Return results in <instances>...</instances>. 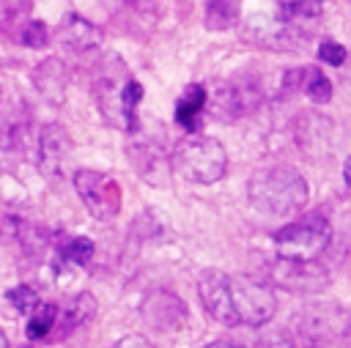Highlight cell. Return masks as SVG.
I'll use <instances>...</instances> for the list:
<instances>
[{"label":"cell","mask_w":351,"mask_h":348,"mask_svg":"<svg viewBox=\"0 0 351 348\" xmlns=\"http://www.w3.org/2000/svg\"><path fill=\"white\" fill-rule=\"evenodd\" d=\"M115 348H151V345H148V343H145L140 334H129V337H123V340H121Z\"/></svg>","instance_id":"25"},{"label":"cell","mask_w":351,"mask_h":348,"mask_svg":"<svg viewBox=\"0 0 351 348\" xmlns=\"http://www.w3.org/2000/svg\"><path fill=\"white\" fill-rule=\"evenodd\" d=\"M206 101H208V93H206L203 85H186V90L178 96V101H176V121H178L189 134H195L197 118H200Z\"/></svg>","instance_id":"11"},{"label":"cell","mask_w":351,"mask_h":348,"mask_svg":"<svg viewBox=\"0 0 351 348\" xmlns=\"http://www.w3.org/2000/svg\"><path fill=\"white\" fill-rule=\"evenodd\" d=\"M343 178H346V184H348V189H351V156H348L346 164H343Z\"/></svg>","instance_id":"26"},{"label":"cell","mask_w":351,"mask_h":348,"mask_svg":"<svg viewBox=\"0 0 351 348\" xmlns=\"http://www.w3.org/2000/svg\"><path fill=\"white\" fill-rule=\"evenodd\" d=\"M206 348H244V345H233V343H225V340H217V343H208Z\"/></svg>","instance_id":"27"},{"label":"cell","mask_w":351,"mask_h":348,"mask_svg":"<svg viewBox=\"0 0 351 348\" xmlns=\"http://www.w3.org/2000/svg\"><path fill=\"white\" fill-rule=\"evenodd\" d=\"M247 197L252 208L266 216H293L307 206L310 189L299 170L288 164H274L250 175Z\"/></svg>","instance_id":"2"},{"label":"cell","mask_w":351,"mask_h":348,"mask_svg":"<svg viewBox=\"0 0 351 348\" xmlns=\"http://www.w3.org/2000/svg\"><path fill=\"white\" fill-rule=\"evenodd\" d=\"M30 11V0H0V33H11L16 25L22 30V19Z\"/></svg>","instance_id":"17"},{"label":"cell","mask_w":351,"mask_h":348,"mask_svg":"<svg viewBox=\"0 0 351 348\" xmlns=\"http://www.w3.org/2000/svg\"><path fill=\"white\" fill-rule=\"evenodd\" d=\"M60 252H63V258H66L69 263L85 266V263L93 258V241H90V238H85V236H77V238L66 241Z\"/></svg>","instance_id":"19"},{"label":"cell","mask_w":351,"mask_h":348,"mask_svg":"<svg viewBox=\"0 0 351 348\" xmlns=\"http://www.w3.org/2000/svg\"><path fill=\"white\" fill-rule=\"evenodd\" d=\"M143 99V85L137 79H126L123 82V90H121V107H123V115H126V129H134L137 121H134V107L137 101Z\"/></svg>","instance_id":"18"},{"label":"cell","mask_w":351,"mask_h":348,"mask_svg":"<svg viewBox=\"0 0 351 348\" xmlns=\"http://www.w3.org/2000/svg\"><path fill=\"white\" fill-rule=\"evenodd\" d=\"M302 88H304L307 99L315 101V104H326V101L332 99V82H329V77H326L321 69H315V66H307V69H304Z\"/></svg>","instance_id":"15"},{"label":"cell","mask_w":351,"mask_h":348,"mask_svg":"<svg viewBox=\"0 0 351 348\" xmlns=\"http://www.w3.org/2000/svg\"><path fill=\"white\" fill-rule=\"evenodd\" d=\"M140 312L148 326L162 332H178L186 321V304L173 290H165V288L148 293L140 304Z\"/></svg>","instance_id":"6"},{"label":"cell","mask_w":351,"mask_h":348,"mask_svg":"<svg viewBox=\"0 0 351 348\" xmlns=\"http://www.w3.org/2000/svg\"><path fill=\"white\" fill-rule=\"evenodd\" d=\"M258 348H293V343H291L285 334H269V337L261 340Z\"/></svg>","instance_id":"24"},{"label":"cell","mask_w":351,"mask_h":348,"mask_svg":"<svg viewBox=\"0 0 351 348\" xmlns=\"http://www.w3.org/2000/svg\"><path fill=\"white\" fill-rule=\"evenodd\" d=\"M71 184L82 200V206L90 211L93 219L99 222H110L112 216H118L121 211V186L112 175L101 173V170H77L71 175Z\"/></svg>","instance_id":"5"},{"label":"cell","mask_w":351,"mask_h":348,"mask_svg":"<svg viewBox=\"0 0 351 348\" xmlns=\"http://www.w3.org/2000/svg\"><path fill=\"white\" fill-rule=\"evenodd\" d=\"M0 348H8V340H5V334L0 332Z\"/></svg>","instance_id":"28"},{"label":"cell","mask_w":351,"mask_h":348,"mask_svg":"<svg viewBox=\"0 0 351 348\" xmlns=\"http://www.w3.org/2000/svg\"><path fill=\"white\" fill-rule=\"evenodd\" d=\"M318 60L326 63V66H343V60H346V47L337 44V41H332V38H324V41L318 44Z\"/></svg>","instance_id":"22"},{"label":"cell","mask_w":351,"mask_h":348,"mask_svg":"<svg viewBox=\"0 0 351 348\" xmlns=\"http://www.w3.org/2000/svg\"><path fill=\"white\" fill-rule=\"evenodd\" d=\"M93 315H96V299H93V293L82 290V293L69 296V299L58 307V321H55V326H58L60 334L66 337V334L77 332L80 326H85Z\"/></svg>","instance_id":"9"},{"label":"cell","mask_w":351,"mask_h":348,"mask_svg":"<svg viewBox=\"0 0 351 348\" xmlns=\"http://www.w3.org/2000/svg\"><path fill=\"white\" fill-rule=\"evenodd\" d=\"M241 19V0H206L203 22L208 30H230Z\"/></svg>","instance_id":"12"},{"label":"cell","mask_w":351,"mask_h":348,"mask_svg":"<svg viewBox=\"0 0 351 348\" xmlns=\"http://www.w3.org/2000/svg\"><path fill=\"white\" fill-rule=\"evenodd\" d=\"M129 162H134L137 164V170H140V175L145 178V181H151V184H162V173H165V156L156 151V148H151V142H140V145H134V148H129Z\"/></svg>","instance_id":"14"},{"label":"cell","mask_w":351,"mask_h":348,"mask_svg":"<svg viewBox=\"0 0 351 348\" xmlns=\"http://www.w3.org/2000/svg\"><path fill=\"white\" fill-rule=\"evenodd\" d=\"M71 156V137L66 134L63 126L52 123L41 129L38 134V164L44 173H60V167Z\"/></svg>","instance_id":"8"},{"label":"cell","mask_w":351,"mask_h":348,"mask_svg":"<svg viewBox=\"0 0 351 348\" xmlns=\"http://www.w3.org/2000/svg\"><path fill=\"white\" fill-rule=\"evenodd\" d=\"M271 279L288 290H321L329 277L326 271L315 263V260H285V258H277V263L271 266Z\"/></svg>","instance_id":"7"},{"label":"cell","mask_w":351,"mask_h":348,"mask_svg":"<svg viewBox=\"0 0 351 348\" xmlns=\"http://www.w3.org/2000/svg\"><path fill=\"white\" fill-rule=\"evenodd\" d=\"M197 296L208 318L225 326H263L274 318L277 299L269 285L208 269L197 277Z\"/></svg>","instance_id":"1"},{"label":"cell","mask_w":351,"mask_h":348,"mask_svg":"<svg viewBox=\"0 0 351 348\" xmlns=\"http://www.w3.org/2000/svg\"><path fill=\"white\" fill-rule=\"evenodd\" d=\"M52 69H55V60L38 63V71H36V74H44V82H38L41 85V93H49V96H52V90H63L66 88V77L63 74L52 77Z\"/></svg>","instance_id":"23"},{"label":"cell","mask_w":351,"mask_h":348,"mask_svg":"<svg viewBox=\"0 0 351 348\" xmlns=\"http://www.w3.org/2000/svg\"><path fill=\"white\" fill-rule=\"evenodd\" d=\"M173 167L189 184H217L228 170V151L219 140L206 134H186L170 153Z\"/></svg>","instance_id":"3"},{"label":"cell","mask_w":351,"mask_h":348,"mask_svg":"<svg viewBox=\"0 0 351 348\" xmlns=\"http://www.w3.org/2000/svg\"><path fill=\"white\" fill-rule=\"evenodd\" d=\"M19 41H22L25 47H33V49L47 47V41H49L47 25L38 22V19H27V22L22 25V30H19Z\"/></svg>","instance_id":"21"},{"label":"cell","mask_w":351,"mask_h":348,"mask_svg":"<svg viewBox=\"0 0 351 348\" xmlns=\"http://www.w3.org/2000/svg\"><path fill=\"white\" fill-rule=\"evenodd\" d=\"M211 107H214V115L222 118V121H233L239 118L244 110H247V101H244V90L239 85H219L211 96Z\"/></svg>","instance_id":"13"},{"label":"cell","mask_w":351,"mask_h":348,"mask_svg":"<svg viewBox=\"0 0 351 348\" xmlns=\"http://www.w3.org/2000/svg\"><path fill=\"white\" fill-rule=\"evenodd\" d=\"M332 241V225L321 214L299 216L296 222H288L274 233V249L277 258L285 260H318V255Z\"/></svg>","instance_id":"4"},{"label":"cell","mask_w":351,"mask_h":348,"mask_svg":"<svg viewBox=\"0 0 351 348\" xmlns=\"http://www.w3.org/2000/svg\"><path fill=\"white\" fill-rule=\"evenodd\" d=\"M55 321H58V307L55 304H38L30 318H27V337L30 340H44L52 329H55Z\"/></svg>","instance_id":"16"},{"label":"cell","mask_w":351,"mask_h":348,"mask_svg":"<svg viewBox=\"0 0 351 348\" xmlns=\"http://www.w3.org/2000/svg\"><path fill=\"white\" fill-rule=\"evenodd\" d=\"M60 38H63V44H66L69 49H74V52H88V49H93V47L101 44L104 33H101L99 25H93V22L77 16V14H69V16L63 19V25H60Z\"/></svg>","instance_id":"10"},{"label":"cell","mask_w":351,"mask_h":348,"mask_svg":"<svg viewBox=\"0 0 351 348\" xmlns=\"http://www.w3.org/2000/svg\"><path fill=\"white\" fill-rule=\"evenodd\" d=\"M5 299L11 301V307L16 310V312H33L41 301H38V293L30 288V285H16V288H11L8 293H5Z\"/></svg>","instance_id":"20"}]
</instances>
